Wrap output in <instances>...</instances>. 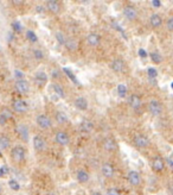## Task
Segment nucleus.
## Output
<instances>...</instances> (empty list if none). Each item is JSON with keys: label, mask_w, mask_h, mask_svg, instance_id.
I'll return each instance as SVG.
<instances>
[{"label": "nucleus", "mask_w": 173, "mask_h": 195, "mask_svg": "<svg viewBox=\"0 0 173 195\" xmlns=\"http://www.w3.org/2000/svg\"><path fill=\"white\" fill-rule=\"evenodd\" d=\"M0 157H1V152H0Z\"/></svg>", "instance_id": "obj_50"}, {"label": "nucleus", "mask_w": 173, "mask_h": 195, "mask_svg": "<svg viewBox=\"0 0 173 195\" xmlns=\"http://www.w3.org/2000/svg\"><path fill=\"white\" fill-rule=\"evenodd\" d=\"M36 123H37L40 129H44V130H48V129H50L52 126V121H51L49 115H46V114H39V115H37Z\"/></svg>", "instance_id": "obj_2"}, {"label": "nucleus", "mask_w": 173, "mask_h": 195, "mask_svg": "<svg viewBox=\"0 0 173 195\" xmlns=\"http://www.w3.org/2000/svg\"><path fill=\"white\" fill-rule=\"evenodd\" d=\"M107 195H121V194H120V192L116 188H109L107 190Z\"/></svg>", "instance_id": "obj_40"}, {"label": "nucleus", "mask_w": 173, "mask_h": 195, "mask_svg": "<svg viewBox=\"0 0 173 195\" xmlns=\"http://www.w3.org/2000/svg\"><path fill=\"white\" fill-rule=\"evenodd\" d=\"M8 171H10V169H8V167H7V165H3V167L0 168V177L5 176L6 174H8Z\"/></svg>", "instance_id": "obj_39"}, {"label": "nucleus", "mask_w": 173, "mask_h": 195, "mask_svg": "<svg viewBox=\"0 0 173 195\" xmlns=\"http://www.w3.org/2000/svg\"><path fill=\"white\" fill-rule=\"evenodd\" d=\"M33 57L38 61L43 60L44 58V53L40 50V49H33Z\"/></svg>", "instance_id": "obj_34"}, {"label": "nucleus", "mask_w": 173, "mask_h": 195, "mask_svg": "<svg viewBox=\"0 0 173 195\" xmlns=\"http://www.w3.org/2000/svg\"><path fill=\"white\" fill-rule=\"evenodd\" d=\"M147 75L149 79H155L158 76V71L155 68H153V67H149L148 69H147Z\"/></svg>", "instance_id": "obj_36"}, {"label": "nucleus", "mask_w": 173, "mask_h": 195, "mask_svg": "<svg viewBox=\"0 0 173 195\" xmlns=\"http://www.w3.org/2000/svg\"><path fill=\"white\" fill-rule=\"evenodd\" d=\"M14 88L18 93L20 94H26L30 91V85L29 82L25 81V80H20V81H17L16 85H14Z\"/></svg>", "instance_id": "obj_9"}, {"label": "nucleus", "mask_w": 173, "mask_h": 195, "mask_svg": "<svg viewBox=\"0 0 173 195\" xmlns=\"http://www.w3.org/2000/svg\"><path fill=\"white\" fill-rule=\"evenodd\" d=\"M127 179H128V182H129L132 186H139L141 183V177L140 174L135 171V170H130L128 175H127Z\"/></svg>", "instance_id": "obj_8"}, {"label": "nucleus", "mask_w": 173, "mask_h": 195, "mask_svg": "<svg viewBox=\"0 0 173 195\" xmlns=\"http://www.w3.org/2000/svg\"><path fill=\"white\" fill-rule=\"evenodd\" d=\"M65 48L70 51H75L77 49V42H76L74 38H66V42H65Z\"/></svg>", "instance_id": "obj_25"}, {"label": "nucleus", "mask_w": 173, "mask_h": 195, "mask_svg": "<svg viewBox=\"0 0 173 195\" xmlns=\"http://www.w3.org/2000/svg\"><path fill=\"white\" fill-rule=\"evenodd\" d=\"M0 190H1V187H0Z\"/></svg>", "instance_id": "obj_51"}, {"label": "nucleus", "mask_w": 173, "mask_h": 195, "mask_svg": "<svg viewBox=\"0 0 173 195\" xmlns=\"http://www.w3.org/2000/svg\"><path fill=\"white\" fill-rule=\"evenodd\" d=\"M101 173H102V175L104 177L112 179L114 176V174H115V170H114V167L110 163H104V164H102V167H101Z\"/></svg>", "instance_id": "obj_10"}, {"label": "nucleus", "mask_w": 173, "mask_h": 195, "mask_svg": "<svg viewBox=\"0 0 173 195\" xmlns=\"http://www.w3.org/2000/svg\"><path fill=\"white\" fill-rule=\"evenodd\" d=\"M56 41L60 44V45H65V42H66V38L63 33L58 31V32H56Z\"/></svg>", "instance_id": "obj_33"}, {"label": "nucleus", "mask_w": 173, "mask_h": 195, "mask_svg": "<svg viewBox=\"0 0 173 195\" xmlns=\"http://www.w3.org/2000/svg\"><path fill=\"white\" fill-rule=\"evenodd\" d=\"M123 16L128 19V20H134L136 17H138V12L134 6H126L123 8Z\"/></svg>", "instance_id": "obj_11"}, {"label": "nucleus", "mask_w": 173, "mask_h": 195, "mask_svg": "<svg viewBox=\"0 0 173 195\" xmlns=\"http://www.w3.org/2000/svg\"><path fill=\"white\" fill-rule=\"evenodd\" d=\"M55 117H56V120H57L60 124H65V123H68V115H66L64 112H57Z\"/></svg>", "instance_id": "obj_28"}, {"label": "nucleus", "mask_w": 173, "mask_h": 195, "mask_svg": "<svg viewBox=\"0 0 173 195\" xmlns=\"http://www.w3.org/2000/svg\"><path fill=\"white\" fill-rule=\"evenodd\" d=\"M171 87H172V89H173V82H172V83H171Z\"/></svg>", "instance_id": "obj_49"}, {"label": "nucleus", "mask_w": 173, "mask_h": 195, "mask_svg": "<svg viewBox=\"0 0 173 195\" xmlns=\"http://www.w3.org/2000/svg\"><path fill=\"white\" fill-rule=\"evenodd\" d=\"M46 7H48V10H49L51 13H54V14H57V13H60V3L56 1V0H48V1H46Z\"/></svg>", "instance_id": "obj_18"}, {"label": "nucleus", "mask_w": 173, "mask_h": 195, "mask_svg": "<svg viewBox=\"0 0 173 195\" xmlns=\"http://www.w3.org/2000/svg\"><path fill=\"white\" fill-rule=\"evenodd\" d=\"M110 68L113 69V71L115 73H122L124 70V68H126V64H124V62L121 58H115V60L110 63Z\"/></svg>", "instance_id": "obj_13"}, {"label": "nucleus", "mask_w": 173, "mask_h": 195, "mask_svg": "<svg viewBox=\"0 0 173 195\" xmlns=\"http://www.w3.org/2000/svg\"><path fill=\"white\" fill-rule=\"evenodd\" d=\"M26 38H27V41H30L31 43H36L38 41L37 35L33 32L32 30H27L26 31Z\"/></svg>", "instance_id": "obj_30"}, {"label": "nucleus", "mask_w": 173, "mask_h": 195, "mask_svg": "<svg viewBox=\"0 0 173 195\" xmlns=\"http://www.w3.org/2000/svg\"><path fill=\"white\" fill-rule=\"evenodd\" d=\"M112 26H113L114 29H116V30H118V31H119L120 33H122V35H123V37L126 38V35H124V30H123V29H122L121 26H120L119 24L115 22V20H113V23H112Z\"/></svg>", "instance_id": "obj_37"}, {"label": "nucleus", "mask_w": 173, "mask_h": 195, "mask_svg": "<svg viewBox=\"0 0 173 195\" xmlns=\"http://www.w3.org/2000/svg\"><path fill=\"white\" fill-rule=\"evenodd\" d=\"M52 91H54L55 95L57 98H64V89H63V87L58 85V83H54L52 85Z\"/></svg>", "instance_id": "obj_24"}, {"label": "nucleus", "mask_w": 173, "mask_h": 195, "mask_svg": "<svg viewBox=\"0 0 173 195\" xmlns=\"http://www.w3.org/2000/svg\"><path fill=\"white\" fill-rule=\"evenodd\" d=\"M1 114H3V115H4V117H5L7 120H8L12 117V112L10 111V109H3V111H1Z\"/></svg>", "instance_id": "obj_38"}, {"label": "nucleus", "mask_w": 173, "mask_h": 195, "mask_svg": "<svg viewBox=\"0 0 173 195\" xmlns=\"http://www.w3.org/2000/svg\"><path fill=\"white\" fill-rule=\"evenodd\" d=\"M148 111H149L152 115H154V117L160 115V114L162 113L161 103H159L158 100H151L149 103H148Z\"/></svg>", "instance_id": "obj_5"}, {"label": "nucleus", "mask_w": 173, "mask_h": 195, "mask_svg": "<svg viewBox=\"0 0 173 195\" xmlns=\"http://www.w3.org/2000/svg\"><path fill=\"white\" fill-rule=\"evenodd\" d=\"M151 3H152V6H154V7H157V8L161 6V1H160V0H152Z\"/></svg>", "instance_id": "obj_43"}, {"label": "nucleus", "mask_w": 173, "mask_h": 195, "mask_svg": "<svg viewBox=\"0 0 173 195\" xmlns=\"http://www.w3.org/2000/svg\"><path fill=\"white\" fill-rule=\"evenodd\" d=\"M86 42H88V44H89L90 47H97L98 44L101 43V37H100V35H97V33L92 32L88 35Z\"/></svg>", "instance_id": "obj_17"}, {"label": "nucleus", "mask_w": 173, "mask_h": 195, "mask_svg": "<svg viewBox=\"0 0 173 195\" xmlns=\"http://www.w3.org/2000/svg\"><path fill=\"white\" fill-rule=\"evenodd\" d=\"M139 56L140 57H142V58H146L147 57V51L145 50V49H139Z\"/></svg>", "instance_id": "obj_42"}, {"label": "nucleus", "mask_w": 173, "mask_h": 195, "mask_svg": "<svg viewBox=\"0 0 173 195\" xmlns=\"http://www.w3.org/2000/svg\"><path fill=\"white\" fill-rule=\"evenodd\" d=\"M80 130H81L83 133H90V132L94 130V123L88 119H83L81 123H80Z\"/></svg>", "instance_id": "obj_15"}, {"label": "nucleus", "mask_w": 173, "mask_h": 195, "mask_svg": "<svg viewBox=\"0 0 173 195\" xmlns=\"http://www.w3.org/2000/svg\"><path fill=\"white\" fill-rule=\"evenodd\" d=\"M55 141L60 146H66L69 145V143H70V137L65 131H58L55 135Z\"/></svg>", "instance_id": "obj_3"}, {"label": "nucleus", "mask_w": 173, "mask_h": 195, "mask_svg": "<svg viewBox=\"0 0 173 195\" xmlns=\"http://www.w3.org/2000/svg\"><path fill=\"white\" fill-rule=\"evenodd\" d=\"M46 146H48V144H46V142H45V139H44L42 136H34L33 137V148H34V150L36 151H45L46 150Z\"/></svg>", "instance_id": "obj_4"}, {"label": "nucleus", "mask_w": 173, "mask_h": 195, "mask_svg": "<svg viewBox=\"0 0 173 195\" xmlns=\"http://www.w3.org/2000/svg\"><path fill=\"white\" fill-rule=\"evenodd\" d=\"M92 195H102V194H101L100 192H94V193H92Z\"/></svg>", "instance_id": "obj_47"}, {"label": "nucleus", "mask_w": 173, "mask_h": 195, "mask_svg": "<svg viewBox=\"0 0 173 195\" xmlns=\"http://www.w3.org/2000/svg\"><path fill=\"white\" fill-rule=\"evenodd\" d=\"M34 79H36V81L38 83H40V85H43L45 82L48 81V75L44 73V71H38L37 74L34 75Z\"/></svg>", "instance_id": "obj_26"}, {"label": "nucleus", "mask_w": 173, "mask_h": 195, "mask_svg": "<svg viewBox=\"0 0 173 195\" xmlns=\"http://www.w3.org/2000/svg\"><path fill=\"white\" fill-rule=\"evenodd\" d=\"M17 132H18V135L20 136V138H22L23 141L27 142L29 141V129H27L26 125H18L17 126Z\"/></svg>", "instance_id": "obj_19"}, {"label": "nucleus", "mask_w": 173, "mask_h": 195, "mask_svg": "<svg viewBox=\"0 0 173 195\" xmlns=\"http://www.w3.org/2000/svg\"><path fill=\"white\" fill-rule=\"evenodd\" d=\"M168 162L171 163V167H172V168H173V161H171V159H170V161H168Z\"/></svg>", "instance_id": "obj_48"}, {"label": "nucleus", "mask_w": 173, "mask_h": 195, "mask_svg": "<svg viewBox=\"0 0 173 195\" xmlns=\"http://www.w3.org/2000/svg\"><path fill=\"white\" fill-rule=\"evenodd\" d=\"M8 187L12 190H14V192H18V190L20 189V184H19V182L17 180H10L8 181Z\"/></svg>", "instance_id": "obj_32"}, {"label": "nucleus", "mask_w": 173, "mask_h": 195, "mask_svg": "<svg viewBox=\"0 0 173 195\" xmlns=\"http://www.w3.org/2000/svg\"><path fill=\"white\" fill-rule=\"evenodd\" d=\"M74 105L77 109L80 111H86L88 109V100L84 97H77L74 101Z\"/></svg>", "instance_id": "obj_16"}, {"label": "nucleus", "mask_w": 173, "mask_h": 195, "mask_svg": "<svg viewBox=\"0 0 173 195\" xmlns=\"http://www.w3.org/2000/svg\"><path fill=\"white\" fill-rule=\"evenodd\" d=\"M152 167L155 171H162L164 168H165V163L160 157H155L153 159V163H152Z\"/></svg>", "instance_id": "obj_21"}, {"label": "nucleus", "mask_w": 173, "mask_h": 195, "mask_svg": "<svg viewBox=\"0 0 173 195\" xmlns=\"http://www.w3.org/2000/svg\"><path fill=\"white\" fill-rule=\"evenodd\" d=\"M12 109H14L16 112H18V113H25L27 109H29V106H27L26 101H24L22 99H16L12 103Z\"/></svg>", "instance_id": "obj_6"}, {"label": "nucleus", "mask_w": 173, "mask_h": 195, "mask_svg": "<svg viewBox=\"0 0 173 195\" xmlns=\"http://www.w3.org/2000/svg\"><path fill=\"white\" fill-rule=\"evenodd\" d=\"M14 76H16L17 79H18V81L24 80V74H23L20 70H16V71H14Z\"/></svg>", "instance_id": "obj_41"}, {"label": "nucleus", "mask_w": 173, "mask_h": 195, "mask_svg": "<svg viewBox=\"0 0 173 195\" xmlns=\"http://www.w3.org/2000/svg\"><path fill=\"white\" fill-rule=\"evenodd\" d=\"M6 123H7V119H6L3 114L0 113V125H1V126H4V125H6Z\"/></svg>", "instance_id": "obj_44"}, {"label": "nucleus", "mask_w": 173, "mask_h": 195, "mask_svg": "<svg viewBox=\"0 0 173 195\" xmlns=\"http://www.w3.org/2000/svg\"><path fill=\"white\" fill-rule=\"evenodd\" d=\"M11 157L14 162L22 163L25 159V157H26V150L20 145L14 146L11 150Z\"/></svg>", "instance_id": "obj_1"}, {"label": "nucleus", "mask_w": 173, "mask_h": 195, "mask_svg": "<svg viewBox=\"0 0 173 195\" xmlns=\"http://www.w3.org/2000/svg\"><path fill=\"white\" fill-rule=\"evenodd\" d=\"M63 71H64L65 75L68 76L71 81L74 82V83H76V85H78V83H80V82H78V80H77V77H76V75L70 70V69H69V68H63Z\"/></svg>", "instance_id": "obj_27"}, {"label": "nucleus", "mask_w": 173, "mask_h": 195, "mask_svg": "<svg viewBox=\"0 0 173 195\" xmlns=\"http://www.w3.org/2000/svg\"><path fill=\"white\" fill-rule=\"evenodd\" d=\"M149 23H151V25L153 27H159L160 25L162 24V19L161 17L159 16V14H152L151 18H149Z\"/></svg>", "instance_id": "obj_23"}, {"label": "nucleus", "mask_w": 173, "mask_h": 195, "mask_svg": "<svg viewBox=\"0 0 173 195\" xmlns=\"http://www.w3.org/2000/svg\"><path fill=\"white\" fill-rule=\"evenodd\" d=\"M128 103H129V106L134 109V111L140 109L141 105H142L140 97H139V95H136V94H132V95L128 98Z\"/></svg>", "instance_id": "obj_12"}, {"label": "nucleus", "mask_w": 173, "mask_h": 195, "mask_svg": "<svg viewBox=\"0 0 173 195\" xmlns=\"http://www.w3.org/2000/svg\"><path fill=\"white\" fill-rule=\"evenodd\" d=\"M103 148L107 150V151H115L118 149V143L115 142L114 138L112 137H108L103 141Z\"/></svg>", "instance_id": "obj_14"}, {"label": "nucleus", "mask_w": 173, "mask_h": 195, "mask_svg": "<svg viewBox=\"0 0 173 195\" xmlns=\"http://www.w3.org/2000/svg\"><path fill=\"white\" fill-rule=\"evenodd\" d=\"M10 144H11V141L10 138L6 135H0V149L1 150H6L10 148Z\"/></svg>", "instance_id": "obj_22"}, {"label": "nucleus", "mask_w": 173, "mask_h": 195, "mask_svg": "<svg viewBox=\"0 0 173 195\" xmlns=\"http://www.w3.org/2000/svg\"><path fill=\"white\" fill-rule=\"evenodd\" d=\"M167 27L170 30H173V17H171L167 20Z\"/></svg>", "instance_id": "obj_46"}, {"label": "nucleus", "mask_w": 173, "mask_h": 195, "mask_svg": "<svg viewBox=\"0 0 173 195\" xmlns=\"http://www.w3.org/2000/svg\"><path fill=\"white\" fill-rule=\"evenodd\" d=\"M151 60L154 62V63H161V61H162V56L158 51H153L151 55Z\"/></svg>", "instance_id": "obj_31"}, {"label": "nucleus", "mask_w": 173, "mask_h": 195, "mask_svg": "<svg viewBox=\"0 0 173 195\" xmlns=\"http://www.w3.org/2000/svg\"><path fill=\"white\" fill-rule=\"evenodd\" d=\"M118 95L120 98H126V95H127V86L126 85L120 83L118 86Z\"/></svg>", "instance_id": "obj_29"}, {"label": "nucleus", "mask_w": 173, "mask_h": 195, "mask_svg": "<svg viewBox=\"0 0 173 195\" xmlns=\"http://www.w3.org/2000/svg\"><path fill=\"white\" fill-rule=\"evenodd\" d=\"M52 77L54 79H58L60 77V70L58 69H52Z\"/></svg>", "instance_id": "obj_45"}, {"label": "nucleus", "mask_w": 173, "mask_h": 195, "mask_svg": "<svg viewBox=\"0 0 173 195\" xmlns=\"http://www.w3.org/2000/svg\"><path fill=\"white\" fill-rule=\"evenodd\" d=\"M12 29H13V31H16V32H22V30H23L22 23L19 22V20H14V22L12 23Z\"/></svg>", "instance_id": "obj_35"}, {"label": "nucleus", "mask_w": 173, "mask_h": 195, "mask_svg": "<svg viewBox=\"0 0 173 195\" xmlns=\"http://www.w3.org/2000/svg\"><path fill=\"white\" fill-rule=\"evenodd\" d=\"M76 179H77V181H78L80 183H86L90 177H89L88 171H86L84 169H80V170L76 173Z\"/></svg>", "instance_id": "obj_20"}, {"label": "nucleus", "mask_w": 173, "mask_h": 195, "mask_svg": "<svg viewBox=\"0 0 173 195\" xmlns=\"http://www.w3.org/2000/svg\"><path fill=\"white\" fill-rule=\"evenodd\" d=\"M133 142L138 148H147L149 145V139L145 135H141V133H138V135L134 136Z\"/></svg>", "instance_id": "obj_7"}]
</instances>
